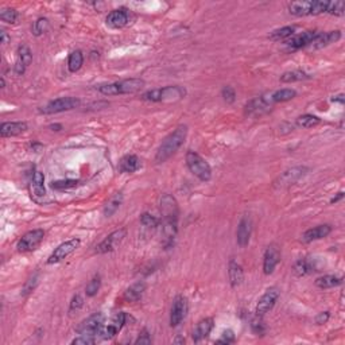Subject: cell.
<instances>
[{
    "mask_svg": "<svg viewBox=\"0 0 345 345\" xmlns=\"http://www.w3.org/2000/svg\"><path fill=\"white\" fill-rule=\"evenodd\" d=\"M0 85H2V88L6 87V81H4V77H2V80H0Z\"/></svg>",
    "mask_w": 345,
    "mask_h": 345,
    "instance_id": "obj_54",
    "label": "cell"
},
{
    "mask_svg": "<svg viewBox=\"0 0 345 345\" xmlns=\"http://www.w3.org/2000/svg\"><path fill=\"white\" fill-rule=\"evenodd\" d=\"M344 12H345L344 2H329L326 14L334 16H342L344 15Z\"/></svg>",
    "mask_w": 345,
    "mask_h": 345,
    "instance_id": "obj_40",
    "label": "cell"
},
{
    "mask_svg": "<svg viewBox=\"0 0 345 345\" xmlns=\"http://www.w3.org/2000/svg\"><path fill=\"white\" fill-rule=\"evenodd\" d=\"M45 238V232L43 229H33L28 231L19 239V242L16 244V248L19 252H31L37 249V247L42 243Z\"/></svg>",
    "mask_w": 345,
    "mask_h": 345,
    "instance_id": "obj_9",
    "label": "cell"
},
{
    "mask_svg": "<svg viewBox=\"0 0 345 345\" xmlns=\"http://www.w3.org/2000/svg\"><path fill=\"white\" fill-rule=\"evenodd\" d=\"M341 38V31L334 30V31H328V33H319V35L315 37V39L310 43V49L319 50L322 47L329 46L330 43H334L340 41Z\"/></svg>",
    "mask_w": 345,
    "mask_h": 345,
    "instance_id": "obj_22",
    "label": "cell"
},
{
    "mask_svg": "<svg viewBox=\"0 0 345 345\" xmlns=\"http://www.w3.org/2000/svg\"><path fill=\"white\" fill-rule=\"evenodd\" d=\"M145 292H146V283L145 282H136L127 289L126 293H124V299L127 302H136L142 298Z\"/></svg>",
    "mask_w": 345,
    "mask_h": 345,
    "instance_id": "obj_27",
    "label": "cell"
},
{
    "mask_svg": "<svg viewBox=\"0 0 345 345\" xmlns=\"http://www.w3.org/2000/svg\"><path fill=\"white\" fill-rule=\"evenodd\" d=\"M18 18H19V14L14 8H3L0 12V19L6 23H15Z\"/></svg>",
    "mask_w": 345,
    "mask_h": 345,
    "instance_id": "obj_39",
    "label": "cell"
},
{
    "mask_svg": "<svg viewBox=\"0 0 345 345\" xmlns=\"http://www.w3.org/2000/svg\"><path fill=\"white\" fill-rule=\"evenodd\" d=\"M84 64V55L81 53L80 50H76L73 53L69 55V60H68V69L72 73H76L81 69V66Z\"/></svg>",
    "mask_w": 345,
    "mask_h": 345,
    "instance_id": "obj_33",
    "label": "cell"
},
{
    "mask_svg": "<svg viewBox=\"0 0 345 345\" xmlns=\"http://www.w3.org/2000/svg\"><path fill=\"white\" fill-rule=\"evenodd\" d=\"M186 165L189 170L193 172V176H196L199 181L208 182L212 178V169L209 163L204 159L199 154L194 151H188L186 153Z\"/></svg>",
    "mask_w": 345,
    "mask_h": 345,
    "instance_id": "obj_6",
    "label": "cell"
},
{
    "mask_svg": "<svg viewBox=\"0 0 345 345\" xmlns=\"http://www.w3.org/2000/svg\"><path fill=\"white\" fill-rule=\"evenodd\" d=\"M45 176L41 171H34L33 178L30 182V193L31 198H34L37 203H42L43 198L46 197V190H45Z\"/></svg>",
    "mask_w": 345,
    "mask_h": 345,
    "instance_id": "obj_18",
    "label": "cell"
},
{
    "mask_svg": "<svg viewBox=\"0 0 345 345\" xmlns=\"http://www.w3.org/2000/svg\"><path fill=\"white\" fill-rule=\"evenodd\" d=\"M342 279L336 275H324L320 276L319 279L315 280V286L320 289H332L336 288L338 284H341Z\"/></svg>",
    "mask_w": 345,
    "mask_h": 345,
    "instance_id": "obj_32",
    "label": "cell"
},
{
    "mask_svg": "<svg viewBox=\"0 0 345 345\" xmlns=\"http://www.w3.org/2000/svg\"><path fill=\"white\" fill-rule=\"evenodd\" d=\"M140 169V159L136 155H126L120 159L119 170L122 172H135Z\"/></svg>",
    "mask_w": 345,
    "mask_h": 345,
    "instance_id": "obj_28",
    "label": "cell"
},
{
    "mask_svg": "<svg viewBox=\"0 0 345 345\" xmlns=\"http://www.w3.org/2000/svg\"><path fill=\"white\" fill-rule=\"evenodd\" d=\"M188 136V126H178L176 130L172 131L165 138V140L161 143V146L158 149L157 155H155V161L158 163H163L169 159L171 155L178 151L182 145H184L185 139Z\"/></svg>",
    "mask_w": 345,
    "mask_h": 345,
    "instance_id": "obj_2",
    "label": "cell"
},
{
    "mask_svg": "<svg viewBox=\"0 0 345 345\" xmlns=\"http://www.w3.org/2000/svg\"><path fill=\"white\" fill-rule=\"evenodd\" d=\"M186 96V89L180 85H170L163 88L151 89L143 93L142 99L151 103H176Z\"/></svg>",
    "mask_w": 345,
    "mask_h": 345,
    "instance_id": "obj_3",
    "label": "cell"
},
{
    "mask_svg": "<svg viewBox=\"0 0 345 345\" xmlns=\"http://www.w3.org/2000/svg\"><path fill=\"white\" fill-rule=\"evenodd\" d=\"M329 2H293L288 6L289 12L294 16H307L326 14Z\"/></svg>",
    "mask_w": 345,
    "mask_h": 345,
    "instance_id": "obj_5",
    "label": "cell"
},
{
    "mask_svg": "<svg viewBox=\"0 0 345 345\" xmlns=\"http://www.w3.org/2000/svg\"><path fill=\"white\" fill-rule=\"evenodd\" d=\"M213 326H215V321L211 317H208V319H203L201 321L197 322L196 328L193 330L192 337L193 340L196 342H199L204 338H207L209 336V333L213 329Z\"/></svg>",
    "mask_w": 345,
    "mask_h": 345,
    "instance_id": "obj_23",
    "label": "cell"
},
{
    "mask_svg": "<svg viewBox=\"0 0 345 345\" xmlns=\"http://www.w3.org/2000/svg\"><path fill=\"white\" fill-rule=\"evenodd\" d=\"M332 101H336V103L344 104V103H345L344 95H338V96H334V97H333V99H332Z\"/></svg>",
    "mask_w": 345,
    "mask_h": 345,
    "instance_id": "obj_53",
    "label": "cell"
},
{
    "mask_svg": "<svg viewBox=\"0 0 345 345\" xmlns=\"http://www.w3.org/2000/svg\"><path fill=\"white\" fill-rule=\"evenodd\" d=\"M296 96H297V92L294 91V89L283 88L272 93L271 100H272V103H284V101H290V100H293Z\"/></svg>",
    "mask_w": 345,
    "mask_h": 345,
    "instance_id": "obj_31",
    "label": "cell"
},
{
    "mask_svg": "<svg viewBox=\"0 0 345 345\" xmlns=\"http://www.w3.org/2000/svg\"><path fill=\"white\" fill-rule=\"evenodd\" d=\"M235 341V333L232 330H224L221 334V337L217 340V344H231V342Z\"/></svg>",
    "mask_w": 345,
    "mask_h": 345,
    "instance_id": "obj_47",
    "label": "cell"
},
{
    "mask_svg": "<svg viewBox=\"0 0 345 345\" xmlns=\"http://www.w3.org/2000/svg\"><path fill=\"white\" fill-rule=\"evenodd\" d=\"M126 238V229L124 228H120V229L113 231L112 234H109L107 238L104 239L103 242L100 243L99 246L96 247L97 253H108L115 251L118 248L120 243L123 242V239Z\"/></svg>",
    "mask_w": 345,
    "mask_h": 345,
    "instance_id": "obj_12",
    "label": "cell"
},
{
    "mask_svg": "<svg viewBox=\"0 0 345 345\" xmlns=\"http://www.w3.org/2000/svg\"><path fill=\"white\" fill-rule=\"evenodd\" d=\"M81 105V100L77 97H60V99L51 100L49 103L39 109L43 115H53V113H61V112L72 111Z\"/></svg>",
    "mask_w": 345,
    "mask_h": 345,
    "instance_id": "obj_7",
    "label": "cell"
},
{
    "mask_svg": "<svg viewBox=\"0 0 345 345\" xmlns=\"http://www.w3.org/2000/svg\"><path fill=\"white\" fill-rule=\"evenodd\" d=\"M0 38H2V43H3V45H7L8 41L11 39L10 37H8V34L4 30L0 31Z\"/></svg>",
    "mask_w": 345,
    "mask_h": 345,
    "instance_id": "obj_51",
    "label": "cell"
},
{
    "mask_svg": "<svg viewBox=\"0 0 345 345\" xmlns=\"http://www.w3.org/2000/svg\"><path fill=\"white\" fill-rule=\"evenodd\" d=\"M320 31H305L298 35H293L292 38L286 41V46L290 50H299L303 47H309L310 43L315 39V37L319 35Z\"/></svg>",
    "mask_w": 345,
    "mask_h": 345,
    "instance_id": "obj_16",
    "label": "cell"
},
{
    "mask_svg": "<svg viewBox=\"0 0 345 345\" xmlns=\"http://www.w3.org/2000/svg\"><path fill=\"white\" fill-rule=\"evenodd\" d=\"M159 211H161L162 219H163V235H165L166 246H171L174 239L178 232V216H180V208L178 203L171 194L162 196L159 203Z\"/></svg>",
    "mask_w": 345,
    "mask_h": 345,
    "instance_id": "obj_1",
    "label": "cell"
},
{
    "mask_svg": "<svg viewBox=\"0 0 345 345\" xmlns=\"http://www.w3.org/2000/svg\"><path fill=\"white\" fill-rule=\"evenodd\" d=\"M96 342V337H92V336H84V334H80L78 337H76L72 341L73 345H92Z\"/></svg>",
    "mask_w": 345,
    "mask_h": 345,
    "instance_id": "obj_46",
    "label": "cell"
},
{
    "mask_svg": "<svg viewBox=\"0 0 345 345\" xmlns=\"http://www.w3.org/2000/svg\"><path fill=\"white\" fill-rule=\"evenodd\" d=\"M279 262H280L279 247L276 246V244H270V246L267 247V249H266L265 256H263V272H265L266 275L272 274Z\"/></svg>",
    "mask_w": 345,
    "mask_h": 345,
    "instance_id": "obj_17",
    "label": "cell"
},
{
    "mask_svg": "<svg viewBox=\"0 0 345 345\" xmlns=\"http://www.w3.org/2000/svg\"><path fill=\"white\" fill-rule=\"evenodd\" d=\"M145 87V81L140 78H128L112 82V84H103L97 87L101 95L104 96H118V95H128V93H136Z\"/></svg>",
    "mask_w": 345,
    "mask_h": 345,
    "instance_id": "obj_4",
    "label": "cell"
},
{
    "mask_svg": "<svg viewBox=\"0 0 345 345\" xmlns=\"http://www.w3.org/2000/svg\"><path fill=\"white\" fill-rule=\"evenodd\" d=\"M296 26H286V27H282V28H278V30L272 31L271 33V39H274V41H288V39H290L294 35V33H296Z\"/></svg>",
    "mask_w": 345,
    "mask_h": 345,
    "instance_id": "obj_35",
    "label": "cell"
},
{
    "mask_svg": "<svg viewBox=\"0 0 345 345\" xmlns=\"http://www.w3.org/2000/svg\"><path fill=\"white\" fill-rule=\"evenodd\" d=\"M317 267L314 266L313 261L309 259V257H302V259H299V261L296 262V265H294V271L298 276H303L307 275V274H310L313 271H317Z\"/></svg>",
    "mask_w": 345,
    "mask_h": 345,
    "instance_id": "obj_29",
    "label": "cell"
},
{
    "mask_svg": "<svg viewBox=\"0 0 345 345\" xmlns=\"http://www.w3.org/2000/svg\"><path fill=\"white\" fill-rule=\"evenodd\" d=\"M81 244L80 239H70L68 242H64L62 244L57 247V248L54 249L53 253L50 255L49 259H47V265H55V263H60L64 259L69 256L70 253H73Z\"/></svg>",
    "mask_w": 345,
    "mask_h": 345,
    "instance_id": "obj_10",
    "label": "cell"
},
{
    "mask_svg": "<svg viewBox=\"0 0 345 345\" xmlns=\"http://www.w3.org/2000/svg\"><path fill=\"white\" fill-rule=\"evenodd\" d=\"M127 321H128V314L124 313V311H120V313L113 315V319L111 320V322L105 328H103L101 333H100L103 340H111V338L115 337L116 334L123 329Z\"/></svg>",
    "mask_w": 345,
    "mask_h": 345,
    "instance_id": "obj_11",
    "label": "cell"
},
{
    "mask_svg": "<svg viewBox=\"0 0 345 345\" xmlns=\"http://www.w3.org/2000/svg\"><path fill=\"white\" fill-rule=\"evenodd\" d=\"M310 78V76L305 73L303 70H292V72H286L280 76V81L290 84V82H297V81H303Z\"/></svg>",
    "mask_w": 345,
    "mask_h": 345,
    "instance_id": "obj_34",
    "label": "cell"
},
{
    "mask_svg": "<svg viewBox=\"0 0 345 345\" xmlns=\"http://www.w3.org/2000/svg\"><path fill=\"white\" fill-rule=\"evenodd\" d=\"M271 95L270 96H257L248 101L246 105V113L249 116H257L265 113L272 107Z\"/></svg>",
    "mask_w": 345,
    "mask_h": 345,
    "instance_id": "obj_14",
    "label": "cell"
},
{
    "mask_svg": "<svg viewBox=\"0 0 345 345\" xmlns=\"http://www.w3.org/2000/svg\"><path fill=\"white\" fill-rule=\"evenodd\" d=\"M278 298H279V290H278V289L270 288L269 290H266V293L262 296V298L259 299V302H257L255 313H256L257 315H262V317H263L267 311H270L272 307L275 306Z\"/></svg>",
    "mask_w": 345,
    "mask_h": 345,
    "instance_id": "obj_13",
    "label": "cell"
},
{
    "mask_svg": "<svg viewBox=\"0 0 345 345\" xmlns=\"http://www.w3.org/2000/svg\"><path fill=\"white\" fill-rule=\"evenodd\" d=\"M18 61L20 64H23L24 66H28L33 61V53H31L30 47L27 46V45H20L18 47Z\"/></svg>",
    "mask_w": 345,
    "mask_h": 345,
    "instance_id": "obj_37",
    "label": "cell"
},
{
    "mask_svg": "<svg viewBox=\"0 0 345 345\" xmlns=\"http://www.w3.org/2000/svg\"><path fill=\"white\" fill-rule=\"evenodd\" d=\"M342 197H344V192L337 193V196L333 197V198L330 199V204H336V203H338V201H340V199H341Z\"/></svg>",
    "mask_w": 345,
    "mask_h": 345,
    "instance_id": "obj_52",
    "label": "cell"
},
{
    "mask_svg": "<svg viewBox=\"0 0 345 345\" xmlns=\"http://www.w3.org/2000/svg\"><path fill=\"white\" fill-rule=\"evenodd\" d=\"M228 276H229V282L232 288H238L243 283L244 280V271L243 267L239 265L238 262L231 261L228 266Z\"/></svg>",
    "mask_w": 345,
    "mask_h": 345,
    "instance_id": "obj_26",
    "label": "cell"
},
{
    "mask_svg": "<svg viewBox=\"0 0 345 345\" xmlns=\"http://www.w3.org/2000/svg\"><path fill=\"white\" fill-rule=\"evenodd\" d=\"M320 123H321V119L314 115H310V113L299 116L297 119V126L302 127V128H311V127L319 126Z\"/></svg>",
    "mask_w": 345,
    "mask_h": 345,
    "instance_id": "obj_36",
    "label": "cell"
},
{
    "mask_svg": "<svg viewBox=\"0 0 345 345\" xmlns=\"http://www.w3.org/2000/svg\"><path fill=\"white\" fill-rule=\"evenodd\" d=\"M27 131L26 122H6L0 126V134L3 138H11Z\"/></svg>",
    "mask_w": 345,
    "mask_h": 345,
    "instance_id": "obj_24",
    "label": "cell"
},
{
    "mask_svg": "<svg viewBox=\"0 0 345 345\" xmlns=\"http://www.w3.org/2000/svg\"><path fill=\"white\" fill-rule=\"evenodd\" d=\"M251 328H252L253 333L257 334V336H259V334L262 336V334L265 333L266 326L265 324H263V321H262V315L256 314V317L251 321Z\"/></svg>",
    "mask_w": 345,
    "mask_h": 345,
    "instance_id": "obj_44",
    "label": "cell"
},
{
    "mask_svg": "<svg viewBox=\"0 0 345 345\" xmlns=\"http://www.w3.org/2000/svg\"><path fill=\"white\" fill-rule=\"evenodd\" d=\"M104 322H105V315L103 313H100V311L95 313V314L89 315L88 319L81 322L80 326L77 328V333L96 337L97 334L101 333V330L104 328Z\"/></svg>",
    "mask_w": 345,
    "mask_h": 345,
    "instance_id": "obj_8",
    "label": "cell"
},
{
    "mask_svg": "<svg viewBox=\"0 0 345 345\" xmlns=\"http://www.w3.org/2000/svg\"><path fill=\"white\" fill-rule=\"evenodd\" d=\"M221 96L225 103L232 104L236 100V92H235V89L232 87H224L221 91Z\"/></svg>",
    "mask_w": 345,
    "mask_h": 345,
    "instance_id": "obj_45",
    "label": "cell"
},
{
    "mask_svg": "<svg viewBox=\"0 0 345 345\" xmlns=\"http://www.w3.org/2000/svg\"><path fill=\"white\" fill-rule=\"evenodd\" d=\"M330 232H332V226L328 225V224L315 226V228L307 229L306 232L302 235V242L311 243V242H314V240H320V239L326 238Z\"/></svg>",
    "mask_w": 345,
    "mask_h": 345,
    "instance_id": "obj_25",
    "label": "cell"
},
{
    "mask_svg": "<svg viewBox=\"0 0 345 345\" xmlns=\"http://www.w3.org/2000/svg\"><path fill=\"white\" fill-rule=\"evenodd\" d=\"M140 222H142L143 226H146V228H151V229L157 228L158 224H159L157 217L153 215H150V213H143V215L140 216Z\"/></svg>",
    "mask_w": 345,
    "mask_h": 345,
    "instance_id": "obj_43",
    "label": "cell"
},
{
    "mask_svg": "<svg viewBox=\"0 0 345 345\" xmlns=\"http://www.w3.org/2000/svg\"><path fill=\"white\" fill-rule=\"evenodd\" d=\"M130 12L126 8H118V10H113L108 14L107 19V26L112 27V28H123L127 24L130 23Z\"/></svg>",
    "mask_w": 345,
    "mask_h": 345,
    "instance_id": "obj_20",
    "label": "cell"
},
{
    "mask_svg": "<svg viewBox=\"0 0 345 345\" xmlns=\"http://www.w3.org/2000/svg\"><path fill=\"white\" fill-rule=\"evenodd\" d=\"M47 28H49V20L46 18H39L33 24V34L35 37H41L43 33H46Z\"/></svg>",
    "mask_w": 345,
    "mask_h": 345,
    "instance_id": "obj_41",
    "label": "cell"
},
{
    "mask_svg": "<svg viewBox=\"0 0 345 345\" xmlns=\"http://www.w3.org/2000/svg\"><path fill=\"white\" fill-rule=\"evenodd\" d=\"M122 203H123V194H122V193H116V194H113L111 198L108 199L107 204L104 205V216H105V217H111V216L119 209Z\"/></svg>",
    "mask_w": 345,
    "mask_h": 345,
    "instance_id": "obj_30",
    "label": "cell"
},
{
    "mask_svg": "<svg viewBox=\"0 0 345 345\" xmlns=\"http://www.w3.org/2000/svg\"><path fill=\"white\" fill-rule=\"evenodd\" d=\"M307 169L306 167H293L292 170H288L284 171L282 176L278 178V181L275 182V186H279V188H286V186H290V185H294L297 181H299L302 178L305 174H306Z\"/></svg>",
    "mask_w": 345,
    "mask_h": 345,
    "instance_id": "obj_21",
    "label": "cell"
},
{
    "mask_svg": "<svg viewBox=\"0 0 345 345\" xmlns=\"http://www.w3.org/2000/svg\"><path fill=\"white\" fill-rule=\"evenodd\" d=\"M188 299L185 297H177L174 303H172L171 313H170V325L176 328L184 321L188 313Z\"/></svg>",
    "mask_w": 345,
    "mask_h": 345,
    "instance_id": "obj_15",
    "label": "cell"
},
{
    "mask_svg": "<svg viewBox=\"0 0 345 345\" xmlns=\"http://www.w3.org/2000/svg\"><path fill=\"white\" fill-rule=\"evenodd\" d=\"M329 317H330L329 311H322V313H320V314L315 317V324H319V325L326 324L328 320H329Z\"/></svg>",
    "mask_w": 345,
    "mask_h": 345,
    "instance_id": "obj_50",
    "label": "cell"
},
{
    "mask_svg": "<svg viewBox=\"0 0 345 345\" xmlns=\"http://www.w3.org/2000/svg\"><path fill=\"white\" fill-rule=\"evenodd\" d=\"M78 184H80V182L76 180H62V181H53L50 186L53 189H55V190H64V189L76 188Z\"/></svg>",
    "mask_w": 345,
    "mask_h": 345,
    "instance_id": "obj_42",
    "label": "cell"
},
{
    "mask_svg": "<svg viewBox=\"0 0 345 345\" xmlns=\"http://www.w3.org/2000/svg\"><path fill=\"white\" fill-rule=\"evenodd\" d=\"M251 234H252V220L248 215L243 216V219L239 222L238 232H236V242H238L239 247L244 248L248 246Z\"/></svg>",
    "mask_w": 345,
    "mask_h": 345,
    "instance_id": "obj_19",
    "label": "cell"
},
{
    "mask_svg": "<svg viewBox=\"0 0 345 345\" xmlns=\"http://www.w3.org/2000/svg\"><path fill=\"white\" fill-rule=\"evenodd\" d=\"M100 288H101V278H100V275H95L87 284L85 294H87V297H95L99 293Z\"/></svg>",
    "mask_w": 345,
    "mask_h": 345,
    "instance_id": "obj_38",
    "label": "cell"
},
{
    "mask_svg": "<svg viewBox=\"0 0 345 345\" xmlns=\"http://www.w3.org/2000/svg\"><path fill=\"white\" fill-rule=\"evenodd\" d=\"M82 306H84V298H82L80 294H76V296L72 298V302H70V311L80 310Z\"/></svg>",
    "mask_w": 345,
    "mask_h": 345,
    "instance_id": "obj_48",
    "label": "cell"
},
{
    "mask_svg": "<svg viewBox=\"0 0 345 345\" xmlns=\"http://www.w3.org/2000/svg\"><path fill=\"white\" fill-rule=\"evenodd\" d=\"M151 341H153V340H151V336H150L149 332L145 329L142 333L139 334L138 340L135 341V344H151Z\"/></svg>",
    "mask_w": 345,
    "mask_h": 345,
    "instance_id": "obj_49",
    "label": "cell"
}]
</instances>
